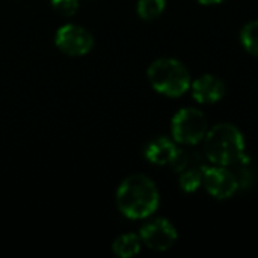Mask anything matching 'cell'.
<instances>
[{"label": "cell", "instance_id": "2e32d148", "mask_svg": "<svg viewBox=\"0 0 258 258\" xmlns=\"http://www.w3.org/2000/svg\"><path fill=\"white\" fill-rule=\"evenodd\" d=\"M197 2L201 3V5H218V3H221L224 0H197Z\"/></svg>", "mask_w": 258, "mask_h": 258}, {"label": "cell", "instance_id": "6da1fadb", "mask_svg": "<svg viewBox=\"0 0 258 258\" xmlns=\"http://www.w3.org/2000/svg\"><path fill=\"white\" fill-rule=\"evenodd\" d=\"M118 210L128 219H147L159 207L160 195L156 183L144 175L133 174L127 177L116 189L115 195Z\"/></svg>", "mask_w": 258, "mask_h": 258}, {"label": "cell", "instance_id": "5b68a950", "mask_svg": "<svg viewBox=\"0 0 258 258\" xmlns=\"http://www.w3.org/2000/svg\"><path fill=\"white\" fill-rule=\"evenodd\" d=\"M56 47L68 56H85L94 47L92 33L79 24H65L54 36Z\"/></svg>", "mask_w": 258, "mask_h": 258}, {"label": "cell", "instance_id": "9c48e42d", "mask_svg": "<svg viewBox=\"0 0 258 258\" xmlns=\"http://www.w3.org/2000/svg\"><path fill=\"white\" fill-rule=\"evenodd\" d=\"M178 151V147L175 145L174 139H169L166 136H159L150 141L145 147V159L153 165H171L175 154Z\"/></svg>", "mask_w": 258, "mask_h": 258}, {"label": "cell", "instance_id": "8fae6325", "mask_svg": "<svg viewBox=\"0 0 258 258\" xmlns=\"http://www.w3.org/2000/svg\"><path fill=\"white\" fill-rule=\"evenodd\" d=\"M142 246V240L135 233H125L115 239L112 243V251L116 257L132 258L139 254Z\"/></svg>", "mask_w": 258, "mask_h": 258}, {"label": "cell", "instance_id": "52a82bcc", "mask_svg": "<svg viewBox=\"0 0 258 258\" xmlns=\"http://www.w3.org/2000/svg\"><path fill=\"white\" fill-rule=\"evenodd\" d=\"M203 186L216 200H228L237 190L239 184L228 166L207 165L203 174Z\"/></svg>", "mask_w": 258, "mask_h": 258}, {"label": "cell", "instance_id": "4fadbf2b", "mask_svg": "<svg viewBox=\"0 0 258 258\" xmlns=\"http://www.w3.org/2000/svg\"><path fill=\"white\" fill-rule=\"evenodd\" d=\"M240 42L249 54L258 57V20H252L242 27Z\"/></svg>", "mask_w": 258, "mask_h": 258}, {"label": "cell", "instance_id": "7c38bea8", "mask_svg": "<svg viewBox=\"0 0 258 258\" xmlns=\"http://www.w3.org/2000/svg\"><path fill=\"white\" fill-rule=\"evenodd\" d=\"M209 163H200V165H192L186 169H183L181 172H178V183L181 190L192 194L195 190L200 189V186H203V174L204 169Z\"/></svg>", "mask_w": 258, "mask_h": 258}, {"label": "cell", "instance_id": "277c9868", "mask_svg": "<svg viewBox=\"0 0 258 258\" xmlns=\"http://www.w3.org/2000/svg\"><path fill=\"white\" fill-rule=\"evenodd\" d=\"M207 119L204 113L195 107L180 109L171 121V135L177 144L194 147L203 142L207 133Z\"/></svg>", "mask_w": 258, "mask_h": 258}, {"label": "cell", "instance_id": "7a4b0ae2", "mask_svg": "<svg viewBox=\"0 0 258 258\" xmlns=\"http://www.w3.org/2000/svg\"><path fill=\"white\" fill-rule=\"evenodd\" d=\"M242 132L230 124L221 122L207 130L203 139V153L212 165L231 166L246 154Z\"/></svg>", "mask_w": 258, "mask_h": 258}, {"label": "cell", "instance_id": "3957f363", "mask_svg": "<svg viewBox=\"0 0 258 258\" xmlns=\"http://www.w3.org/2000/svg\"><path fill=\"white\" fill-rule=\"evenodd\" d=\"M154 91L166 97H181L190 89L192 77L187 67L174 57H160L154 60L147 71Z\"/></svg>", "mask_w": 258, "mask_h": 258}, {"label": "cell", "instance_id": "8992f818", "mask_svg": "<svg viewBox=\"0 0 258 258\" xmlns=\"http://www.w3.org/2000/svg\"><path fill=\"white\" fill-rule=\"evenodd\" d=\"M139 237L142 243L153 251H168L177 242V228L166 218H156L141 227Z\"/></svg>", "mask_w": 258, "mask_h": 258}, {"label": "cell", "instance_id": "30bf717a", "mask_svg": "<svg viewBox=\"0 0 258 258\" xmlns=\"http://www.w3.org/2000/svg\"><path fill=\"white\" fill-rule=\"evenodd\" d=\"M228 168L233 171V174H234V177L237 180L239 189L248 190V189L255 186V183H257V169L254 166L252 159L248 154L240 157L234 165H231Z\"/></svg>", "mask_w": 258, "mask_h": 258}, {"label": "cell", "instance_id": "9a60e30c", "mask_svg": "<svg viewBox=\"0 0 258 258\" xmlns=\"http://www.w3.org/2000/svg\"><path fill=\"white\" fill-rule=\"evenodd\" d=\"M54 11L62 15H73L79 9V0H50Z\"/></svg>", "mask_w": 258, "mask_h": 258}, {"label": "cell", "instance_id": "ba28073f", "mask_svg": "<svg viewBox=\"0 0 258 258\" xmlns=\"http://www.w3.org/2000/svg\"><path fill=\"white\" fill-rule=\"evenodd\" d=\"M225 83L218 76L203 74L190 83V92L195 101L201 104L218 103L225 95Z\"/></svg>", "mask_w": 258, "mask_h": 258}, {"label": "cell", "instance_id": "5bb4252c", "mask_svg": "<svg viewBox=\"0 0 258 258\" xmlns=\"http://www.w3.org/2000/svg\"><path fill=\"white\" fill-rule=\"evenodd\" d=\"M166 6V0H139L138 15L145 21H153L159 18Z\"/></svg>", "mask_w": 258, "mask_h": 258}]
</instances>
